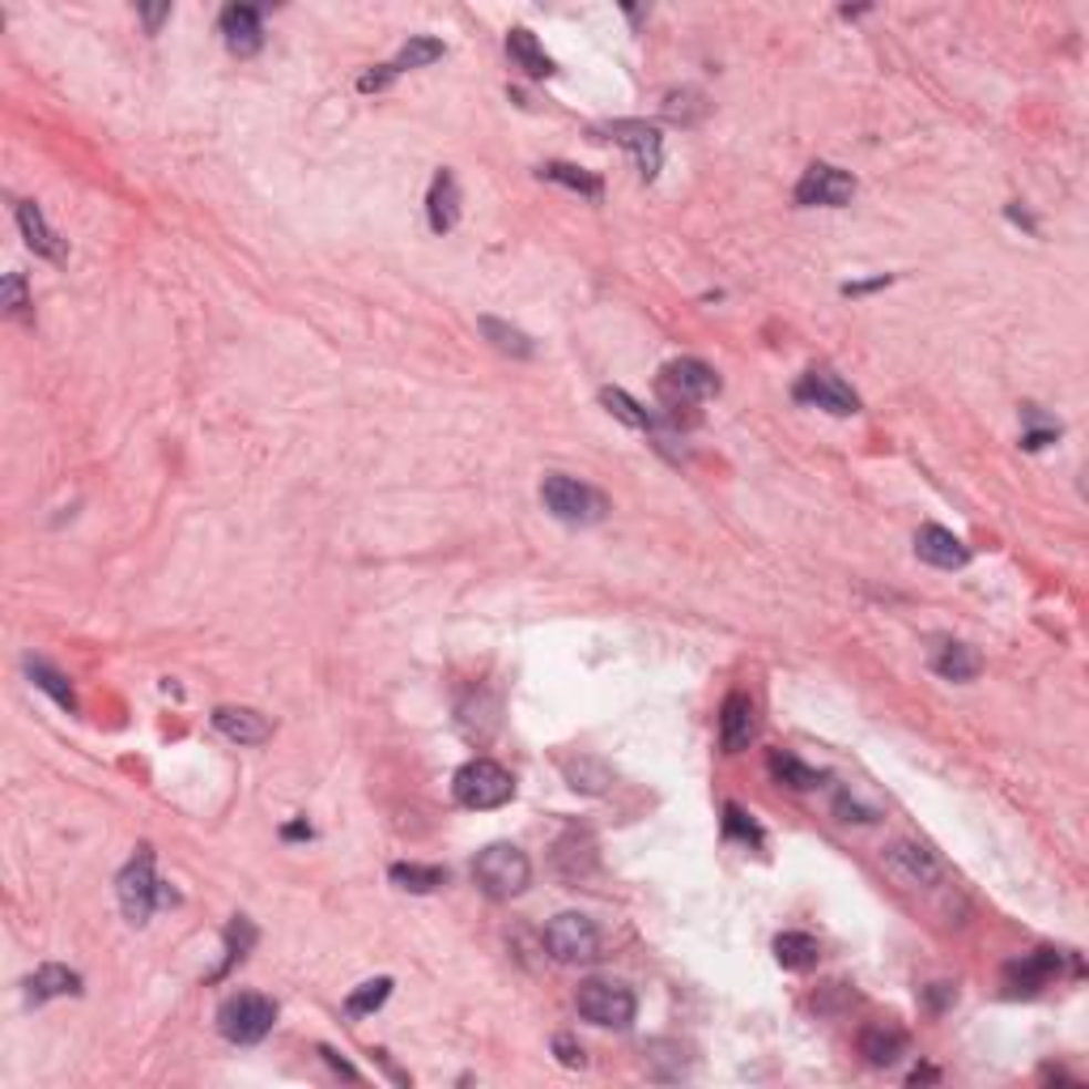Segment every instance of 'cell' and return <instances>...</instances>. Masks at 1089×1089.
Segmentation results:
<instances>
[{"label":"cell","mask_w":1089,"mask_h":1089,"mask_svg":"<svg viewBox=\"0 0 1089 1089\" xmlns=\"http://www.w3.org/2000/svg\"><path fill=\"white\" fill-rule=\"evenodd\" d=\"M758 736V715H754V703L749 694H728L724 707H719V745L724 754H745Z\"/></svg>","instance_id":"obj_12"},{"label":"cell","mask_w":1089,"mask_h":1089,"mask_svg":"<svg viewBox=\"0 0 1089 1089\" xmlns=\"http://www.w3.org/2000/svg\"><path fill=\"white\" fill-rule=\"evenodd\" d=\"M473 881L494 902L519 899L528 890V881H532V864H528V855L516 843H490L473 860Z\"/></svg>","instance_id":"obj_1"},{"label":"cell","mask_w":1089,"mask_h":1089,"mask_svg":"<svg viewBox=\"0 0 1089 1089\" xmlns=\"http://www.w3.org/2000/svg\"><path fill=\"white\" fill-rule=\"evenodd\" d=\"M544 950L553 962H562V966H583V962H597L600 957V927L597 920H588V915H579V911H562V915H553L541 932Z\"/></svg>","instance_id":"obj_3"},{"label":"cell","mask_w":1089,"mask_h":1089,"mask_svg":"<svg viewBox=\"0 0 1089 1089\" xmlns=\"http://www.w3.org/2000/svg\"><path fill=\"white\" fill-rule=\"evenodd\" d=\"M851 196H855V179L830 163H813L805 170V179L796 184V205H805V209H813V205L843 209Z\"/></svg>","instance_id":"obj_9"},{"label":"cell","mask_w":1089,"mask_h":1089,"mask_svg":"<svg viewBox=\"0 0 1089 1089\" xmlns=\"http://www.w3.org/2000/svg\"><path fill=\"white\" fill-rule=\"evenodd\" d=\"M166 13H170V4H158V9H141V18H145V27H149V30L163 27Z\"/></svg>","instance_id":"obj_41"},{"label":"cell","mask_w":1089,"mask_h":1089,"mask_svg":"<svg viewBox=\"0 0 1089 1089\" xmlns=\"http://www.w3.org/2000/svg\"><path fill=\"white\" fill-rule=\"evenodd\" d=\"M277 1021V1005L269 996H256V992H239V996H226L218 1008V1030L226 1043H239L251 1047L272 1030Z\"/></svg>","instance_id":"obj_6"},{"label":"cell","mask_w":1089,"mask_h":1089,"mask_svg":"<svg viewBox=\"0 0 1089 1089\" xmlns=\"http://www.w3.org/2000/svg\"><path fill=\"white\" fill-rule=\"evenodd\" d=\"M600 405L609 408V413H613L618 422L634 426V431H647V435H655V431H660V422H655L652 413L639 405L634 396H626L622 387H604V392H600Z\"/></svg>","instance_id":"obj_27"},{"label":"cell","mask_w":1089,"mask_h":1089,"mask_svg":"<svg viewBox=\"0 0 1089 1089\" xmlns=\"http://www.w3.org/2000/svg\"><path fill=\"white\" fill-rule=\"evenodd\" d=\"M18 226H22V235H27V243L34 256L55 260V265L64 260V243H60V235H55L52 226L43 221V214H39L34 200H22V205H18Z\"/></svg>","instance_id":"obj_21"},{"label":"cell","mask_w":1089,"mask_h":1089,"mask_svg":"<svg viewBox=\"0 0 1089 1089\" xmlns=\"http://www.w3.org/2000/svg\"><path fill=\"white\" fill-rule=\"evenodd\" d=\"M660 396H664V405L668 413L681 405H698V401H707L719 392V375L711 371L707 362H698V357H677V362H668L664 371H660Z\"/></svg>","instance_id":"obj_8"},{"label":"cell","mask_w":1089,"mask_h":1089,"mask_svg":"<svg viewBox=\"0 0 1089 1089\" xmlns=\"http://www.w3.org/2000/svg\"><path fill=\"white\" fill-rule=\"evenodd\" d=\"M541 502L544 511L553 519H562V523H600L604 511H609L604 494H597L592 486H583V481H574L567 473H549L544 477Z\"/></svg>","instance_id":"obj_4"},{"label":"cell","mask_w":1089,"mask_h":1089,"mask_svg":"<svg viewBox=\"0 0 1089 1089\" xmlns=\"http://www.w3.org/2000/svg\"><path fill=\"white\" fill-rule=\"evenodd\" d=\"M541 179H549V184H562V188H571V191H579V196H588V200H600L604 196V184H600L597 175L592 170H583V166H571V163H544L541 170H537Z\"/></svg>","instance_id":"obj_26"},{"label":"cell","mask_w":1089,"mask_h":1089,"mask_svg":"<svg viewBox=\"0 0 1089 1089\" xmlns=\"http://www.w3.org/2000/svg\"><path fill=\"white\" fill-rule=\"evenodd\" d=\"M553 1051H558V1060L567 1064V1068H583V1047H579L571 1035L553 1038Z\"/></svg>","instance_id":"obj_38"},{"label":"cell","mask_w":1089,"mask_h":1089,"mask_svg":"<svg viewBox=\"0 0 1089 1089\" xmlns=\"http://www.w3.org/2000/svg\"><path fill=\"white\" fill-rule=\"evenodd\" d=\"M953 1000V987L950 983H932V992H927V1005L932 1008H945Z\"/></svg>","instance_id":"obj_39"},{"label":"cell","mask_w":1089,"mask_h":1089,"mask_svg":"<svg viewBox=\"0 0 1089 1089\" xmlns=\"http://www.w3.org/2000/svg\"><path fill=\"white\" fill-rule=\"evenodd\" d=\"M647 1077H664V1081H681V1077H689V1060H685V1051H681V1043H652L647 1051Z\"/></svg>","instance_id":"obj_28"},{"label":"cell","mask_w":1089,"mask_h":1089,"mask_svg":"<svg viewBox=\"0 0 1089 1089\" xmlns=\"http://www.w3.org/2000/svg\"><path fill=\"white\" fill-rule=\"evenodd\" d=\"M426 218H431L435 235L456 230V221H460V188H456V175L452 170H438L435 175L431 196H426Z\"/></svg>","instance_id":"obj_18"},{"label":"cell","mask_w":1089,"mask_h":1089,"mask_svg":"<svg viewBox=\"0 0 1089 1089\" xmlns=\"http://www.w3.org/2000/svg\"><path fill=\"white\" fill-rule=\"evenodd\" d=\"M4 307H9V315H27V286H22V277L18 272H9L4 277Z\"/></svg>","instance_id":"obj_37"},{"label":"cell","mask_w":1089,"mask_h":1089,"mask_svg":"<svg viewBox=\"0 0 1089 1089\" xmlns=\"http://www.w3.org/2000/svg\"><path fill=\"white\" fill-rule=\"evenodd\" d=\"M609 136L634 154L643 179H655V175H660V163H664V136H660L655 124H643V120H613V124H609Z\"/></svg>","instance_id":"obj_10"},{"label":"cell","mask_w":1089,"mask_h":1089,"mask_svg":"<svg viewBox=\"0 0 1089 1089\" xmlns=\"http://www.w3.org/2000/svg\"><path fill=\"white\" fill-rule=\"evenodd\" d=\"M320 1056H324V1060L332 1064V1068H336L341 1077H350V1081H357V1072H354V1068H350V1064H345V1060H341L336 1051H328V1047H320Z\"/></svg>","instance_id":"obj_40"},{"label":"cell","mask_w":1089,"mask_h":1089,"mask_svg":"<svg viewBox=\"0 0 1089 1089\" xmlns=\"http://www.w3.org/2000/svg\"><path fill=\"white\" fill-rule=\"evenodd\" d=\"M766 766H770V775H775L779 784H788V788H796V791H813L826 784V775L813 770V766H805L796 754H779V749H775V754L766 758Z\"/></svg>","instance_id":"obj_25"},{"label":"cell","mask_w":1089,"mask_h":1089,"mask_svg":"<svg viewBox=\"0 0 1089 1089\" xmlns=\"http://www.w3.org/2000/svg\"><path fill=\"white\" fill-rule=\"evenodd\" d=\"M452 791H456V800L464 809H502L516 796V779H511V770H502L490 758H473L468 766L456 770Z\"/></svg>","instance_id":"obj_5"},{"label":"cell","mask_w":1089,"mask_h":1089,"mask_svg":"<svg viewBox=\"0 0 1089 1089\" xmlns=\"http://www.w3.org/2000/svg\"><path fill=\"white\" fill-rule=\"evenodd\" d=\"M562 770H567V784L574 791H588V796H600V791H609V784H613V770L600 763V758H574Z\"/></svg>","instance_id":"obj_30"},{"label":"cell","mask_w":1089,"mask_h":1089,"mask_svg":"<svg viewBox=\"0 0 1089 1089\" xmlns=\"http://www.w3.org/2000/svg\"><path fill=\"white\" fill-rule=\"evenodd\" d=\"M885 864L899 872L906 885H932L941 877V860L924 843H894L885 851Z\"/></svg>","instance_id":"obj_16"},{"label":"cell","mask_w":1089,"mask_h":1089,"mask_svg":"<svg viewBox=\"0 0 1089 1089\" xmlns=\"http://www.w3.org/2000/svg\"><path fill=\"white\" fill-rule=\"evenodd\" d=\"M214 728L235 745H265L272 736V724L251 707H218L214 711Z\"/></svg>","instance_id":"obj_15"},{"label":"cell","mask_w":1089,"mask_h":1089,"mask_svg":"<svg viewBox=\"0 0 1089 1089\" xmlns=\"http://www.w3.org/2000/svg\"><path fill=\"white\" fill-rule=\"evenodd\" d=\"M226 945H230V953H226V966H221V975L235 966V962H243L247 957V950L256 945V927H251V920L247 915H235L230 920V927H226Z\"/></svg>","instance_id":"obj_35"},{"label":"cell","mask_w":1089,"mask_h":1089,"mask_svg":"<svg viewBox=\"0 0 1089 1089\" xmlns=\"http://www.w3.org/2000/svg\"><path fill=\"white\" fill-rule=\"evenodd\" d=\"M115 890H120V906H124L128 924H145L154 915V906L163 902V881L154 877V851L149 847H141L128 860V869L120 872Z\"/></svg>","instance_id":"obj_7"},{"label":"cell","mask_w":1089,"mask_h":1089,"mask_svg":"<svg viewBox=\"0 0 1089 1089\" xmlns=\"http://www.w3.org/2000/svg\"><path fill=\"white\" fill-rule=\"evenodd\" d=\"M401 890H408V894H431V890H438L443 881H447V872L438 869V864H392V872H387Z\"/></svg>","instance_id":"obj_31"},{"label":"cell","mask_w":1089,"mask_h":1089,"mask_svg":"<svg viewBox=\"0 0 1089 1089\" xmlns=\"http://www.w3.org/2000/svg\"><path fill=\"white\" fill-rule=\"evenodd\" d=\"M281 834H286V839H311V826H302V821H294V826H286Z\"/></svg>","instance_id":"obj_42"},{"label":"cell","mask_w":1089,"mask_h":1089,"mask_svg":"<svg viewBox=\"0 0 1089 1089\" xmlns=\"http://www.w3.org/2000/svg\"><path fill=\"white\" fill-rule=\"evenodd\" d=\"M82 992V975L69 966H39L27 979V1000L30 1005H48L55 996H77Z\"/></svg>","instance_id":"obj_20"},{"label":"cell","mask_w":1089,"mask_h":1089,"mask_svg":"<svg viewBox=\"0 0 1089 1089\" xmlns=\"http://www.w3.org/2000/svg\"><path fill=\"white\" fill-rule=\"evenodd\" d=\"M481 332H486V341H490L498 354H511V357H532L537 354V345H532V336H528V332L502 324V320H494V315L481 320Z\"/></svg>","instance_id":"obj_29"},{"label":"cell","mask_w":1089,"mask_h":1089,"mask_svg":"<svg viewBox=\"0 0 1089 1089\" xmlns=\"http://www.w3.org/2000/svg\"><path fill=\"white\" fill-rule=\"evenodd\" d=\"M387 996H392V979H387V975H380V979L362 983L354 996L345 1000V1013H350V1017H366V1013H375V1008H380Z\"/></svg>","instance_id":"obj_34"},{"label":"cell","mask_w":1089,"mask_h":1089,"mask_svg":"<svg viewBox=\"0 0 1089 1089\" xmlns=\"http://www.w3.org/2000/svg\"><path fill=\"white\" fill-rule=\"evenodd\" d=\"M920 1081H936V1072H932V1068H915V1072H911V1086H920Z\"/></svg>","instance_id":"obj_43"},{"label":"cell","mask_w":1089,"mask_h":1089,"mask_svg":"<svg viewBox=\"0 0 1089 1089\" xmlns=\"http://www.w3.org/2000/svg\"><path fill=\"white\" fill-rule=\"evenodd\" d=\"M796 401H800V405L826 408V413H834V417L860 413V396H855L839 375H830V371H809L805 380L796 383Z\"/></svg>","instance_id":"obj_11"},{"label":"cell","mask_w":1089,"mask_h":1089,"mask_svg":"<svg viewBox=\"0 0 1089 1089\" xmlns=\"http://www.w3.org/2000/svg\"><path fill=\"white\" fill-rule=\"evenodd\" d=\"M932 668H936L945 681H971V677H979L983 660H979V652L966 647V643H945L941 652L932 655Z\"/></svg>","instance_id":"obj_24"},{"label":"cell","mask_w":1089,"mask_h":1089,"mask_svg":"<svg viewBox=\"0 0 1089 1089\" xmlns=\"http://www.w3.org/2000/svg\"><path fill=\"white\" fill-rule=\"evenodd\" d=\"M906 1051V1030L890 1026V1021H877V1026H864L860 1030V1056L872 1064V1068H890Z\"/></svg>","instance_id":"obj_19"},{"label":"cell","mask_w":1089,"mask_h":1089,"mask_svg":"<svg viewBox=\"0 0 1089 1089\" xmlns=\"http://www.w3.org/2000/svg\"><path fill=\"white\" fill-rule=\"evenodd\" d=\"M221 39L235 55H256L265 43V27L260 13L251 4H226L221 9Z\"/></svg>","instance_id":"obj_14"},{"label":"cell","mask_w":1089,"mask_h":1089,"mask_svg":"<svg viewBox=\"0 0 1089 1089\" xmlns=\"http://www.w3.org/2000/svg\"><path fill=\"white\" fill-rule=\"evenodd\" d=\"M507 55L516 60L528 77H549V73H553V60L544 55V48L537 43L532 30H511V34H507Z\"/></svg>","instance_id":"obj_23"},{"label":"cell","mask_w":1089,"mask_h":1089,"mask_svg":"<svg viewBox=\"0 0 1089 1089\" xmlns=\"http://www.w3.org/2000/svg\"><path fill=\"white\" fill-rule=\"evenodd\" d=\"M27 668H30V681H34V685H39L43 694H52V698L64 711H77V694H73V685H69V677H64V673H55L48 660H30Z\"/></svg>","instance_id":"obj_32"},{"label":"cell","mask_w":1089,"mask_h":1089,"mask_svg":"<svg viewBox=\"0 0 1089 1089\" xmlns=\"http://www.w3.org/2000/svg\"><path fill=\"white\" fill-rule=\"evenodd\" d=\"M817 957H821V945H817V936H809V932H784V936H775V962L784 971H813Z\"/></svg>","instance_id":"obj_22"},{"label":"cell","mask_w":1089,"mask_h":1089,"mask_svg":"<svg viewBox=\"0 0 1089 1089\" xmlns=\"http://www.w3.org/2000/svg\"><path fill=\"white\" fill-rule=\"evenodd\" d=\"M724 834H728V839H745V843H763V830H758V826H754L749 817L740 813L736 805H728V809H724Z\"/></svg>","instance_id":"obj_36"},{"label":"cell","mask_w":1089,"mask_h":1089,"mask_svg":"<svg viewBox=\"0 0 1089 1089\" xmlns=\"http://www.w3.org/2000/svg\"><path fill=\"white\" fill-rule=\"evenodd\" d=\"M915 553L924 558L927 567H941V571H957L971 562V549L953 537L950 528H936V523H924L915 532Z\"/></svg>","instance_id":"obj_13"},{"label":"cell","mask_w":1089,"mask_h":1089,"mask_svg":"<svg viewBox=\"0 0 1089 1089\" xmlns=\"http://www.w3.org/2000/svg\"><path fill=\"white\" fill-rule=\"evenodd\" d=\"M435 60H443V43H438V39H426V34H417V39H408L405 48H401V55L387 64V73H392V77H401V73H408V69H422V64H435Z\"/></svg>","instance_id":"obj_33"},{"label":"cell","mask_w":1089,"mask_h":1089,"mask_svg":"<svg viewBox=\"0 0 1089 1089\" xmlns=\"http://www.w3.org/2000/svg\"><path fill=\"white\" fill-rule=\"evenodd\" d=\"M574 1008L579 1017H588L592 1026H604V1030H626L639 1013V1000L630 992L626 983L618 979H588L579 983L574 992Z\"/></svg>","instance_id":"obj_2"},{"label":"cell","mask_w":1089,"mask_h":1089,"mask_svg":"<svg viewBox=\"0 0 1089 1089\" xmlns=\"http://www.w3.org/2000/svg\"><path fill=\"white\" fill-rule=\"evenodd\" d=\"M1056 975H1060V953L1056 950H1035L1030 957L1013 962L1005 971L1008 987H1013V992H1026V996H1035L1038 987H1047Z\"/></svg>","instance_id":"obj_17"}]
</instances>
